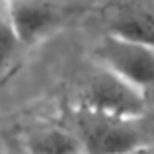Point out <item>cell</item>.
<instances>
[{
  "mask_svg": "<svg viewBox=\"0 0 154 154\" xmlns=\"http://www.w3.org/2000/svg\"><path fill=\"white\" fill-rule=\"evenodd\" d=\"M29 154H84L76 131L57 123H39L26 133Z\"/></svg>",
  "mask_w": 154,
  "mask_h": 154,
  "instance_id": "obj_6",
  "label": "cell"
},
{
  "mask_svg": "<svg viewBox=\"0 0 154 154\" xmlns=\"http://www.w3.org/2000/svg\"><path fill=\"white\" fill-rule=\"evenodd\" d=\"M0 154H4V148L2 146H0Z\"/></svg>",
  "mask_w": 154,
  "mask_h": 154,
  "instance_id": "obj_9",
  "label": "cell"
},
{
  "mask_svg": "<svg viewBox=\"0 0 154 154\" xmlns=\"http://www.w3.org/2000/svg\"><path fill=\"white\" fill-rule=\"evenodd\" d=\"M127 154H154V143L144 144V146H139V148H135V150H131Z\"/></svg>",
  "mask_w": 154,
  "mask_h": 154,
  "instance_id": "obj_8",
  "label": "cell"
},
{
  "mask_svg": "<svg viewBox=\"0 0 154 154\" xmlns=\"http://www.w3.org/2000/svg\"><path fill=\"white\" fill-rule=\"evenodd\" d=\"M22 49L23 47L16 37L10 16H8L6 0H0V80L12 72Z\"/></svg>",
  "mask_w": 154,
  "mask_h": 154,
  "instance_id": "obj_7",
  "label": "cell"
},
{
  "mask_svg": "<svg viewBox=\"0 0 154 154\" xmlns=\"http://www.w3.org/2000/svg\"><path fill=\"white\" fill-rule=\"evenodd\" d=\"M107 33L154 47V0H121L109 12Z\"/></svg>",
  "mask_w": 154,
  "mask_h": 154,
  "instance_id": "obj_5",
  "label": "cell"
},
{
  "mask_svg": "<svg viewBox=\"0 0 154 154\" xmlns=\"http://www.w3.org/2000/svg\"><path fill=\"white\" fill-rule=\"evenodd\" d=\"M6 8L23 49L47 39L60 23V10L53 0H6Z\"/></svg>",
  "mask_w": 154,
  "mask_h": 154,
  "instance_id": "obj_4",
  "label": "cell"
},
{
  "mask_svg": "<svg viewBox=\"0 0 154 154\" xmlns=\"http://www.w3.org/2000/svg\"><path fill=\"white\" fill-rule=\"evenodd\" d=\"M78 107L107 115L140 117L146 115V92L100 64L80 88Z\"/></svg>",
  "mask_w": 154,
  "mask_h": 154,
  "instance_id": "obj_2",
  "label": "cell"
},
{
  "mask_svg": "<svg viewBox=\"0 0 154 154\" xmlns=\"http://www.w3.org/2000/svg\"><path fill=\"white\" fill-rule=\"evenodd\" d=\"M98 59L143 92L154 88V47L107 33L98 47Z\"/></svg>",
  "mask_w": 154,
  "mask_h": 154,
  "instance_id": "obj_3",
  "label": "cell"
},
{
  "mask_svg": "<svg viewBox=\"0 0 154 154\" xmlns=\"http://www.w3.org/2000/svg\"><path fill=\"white\" fill-rule=\"evenodd\" d=\"M74 121L84 154H127L154 143V127L148 115L119 117L78 107Z\"/></svg>",
  "mask_w": 154,
  "mask_h": 154,
  "instance_id": "obj_1",
  "label": "cell"
}]
</instances>
